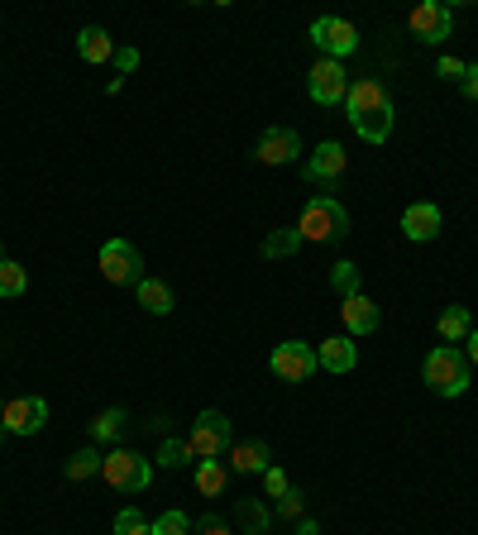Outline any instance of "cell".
<instances>
[{
    "mask_svg": "<svg viewBox=\"0 0 478 535\" xmlns=\"http://www.w3.org/2000/svg\"><path fill=\"white\" fill-rule=\"evenodd\" d=\"M225 488V464L220 459H196V493L216 497Z\"/></svg>",
    "mask_w": 478,
    "mask_h": 535,
    "instance_id": "7402d4cb",
    "label": "cell"
},
{
    "mask_svg": "<svg viewBox=\"0 0 478 535\" xmlns=\"http://www.w3.org/2000/svg\"><path fill=\"white\" fill-rule=\"evenodd\" d=\"M0 258H5V254H0Z\"/></svg>",
    "mask_w": 478,
    "mask_h": 535,
    "instance_id": "f35d334b",
    "label": "cell"
},
{
    "mask_svg": "<svg viewBox=\"0 0 478 535\" xmlns=\"http://www.w3.org/2000/svg\"><path fill=\"white\" fill-rule=\"evenodd\" d=\"M134 297H139V306H144L149 316H168V311H173V287L158 278H144L134 287Z\"/></svg>",
    "mask_w": 478,
    "mask_h": 535,
    "instance_id": "d6986e66",
    "label": "cell"
},
{
    "mask_svg": "<svg viewBox=\"0 0 478 535\" xmlns=\"http://www.w3.org/2000/svg\"><path fill=\"white\" fill-rule=\"evenodd\" d=\"M302 244H306V239L297 235V230H278V235L263 239V258H292Z\"/></svg>",
    "mask_w": 478,
    "mask_h": 535,
    "instance_id": "cb8c5ba5",
    "label": "cell"
},
{
    "mask_svg": "<svg viewBox=\"0 0 478 535\" xmlns=\"http://www.w3.org/2000/svg\"><path fill=\"white\" fill-rule=\"evenodd\" d=\"M149 535H192V516L187 512H163L149 521Z\"/></svg>",
    "mask_w": 478,
    "mask_h": 535,
    "instance_id": "484cf974",
    "label": "cell"
},
{
    "mask_svg": "<svg viewBox=\"0 0 478 535\" xmlns=\"http://www.w3.org/2000/svg\"><path fill=\"white\" fill-rule=\"evenodd\" d=\"M345 115H349V125H354V134H359L364 144H383V139L392 134V120H397V115H392L388 86L373 82V77H364V82L349 86Z\"/></svg>",
    "mask_w": 478,
    "mask_h": 535,
    "instance_id": "6da1fadb",
    "label": "cell"
},
{
    "mask_svg": "<svg viewBox=\"0 0 478 535\" xmlns=\"http://www.w3.org/2000/svg\"><path fill=\"white\" fill-rule=\"evenodd\" d=\"M101 478H106L115 493H144L149 488V459L144 454H134V450H110L106 459H101Z\"/></svg>",
    "mask_w": 478,
    "mask_h": 535,
    "instance_id": "277c9868",
    "label": "cell"
},
{
    "mask_svg": "<svg viewBox=\"0 0 478 535\" xmlns=\"http://www.w3.org/2000/svg\"><path fill=\"white\" fill-rule=\"evenodd\" d=\"M278 512H283V516H297V512H302V493H292V488H287V493L278 497Z\"/></svg>",
    "mask_w": 478,
    "mask_h": 535,
    "instance_id": "836d02e7",
    "label": "cell"
},
{
    "mask_svg": "<svg viewBox=\"0 0 478 535\" xmlns=\"http://www.w3.org/2000/svg\"><path fill=\"white\" fill-rule=\"evenodd\" d=\"M0 426L10 435H39L48 426V402L44 397H15L0 407Z\"/></svg>",
    "mask_w": 478,
    "mask_h": 535,
    "instance_id": "30bf717a",
    "label": "cell"
},
{
    "mask_svg": "<svg viewBox=\"0 0 478 535\" xmlns=\"http://www.w3.org/2000/svg\"><path fill=\"white\" fill-rule=\"evenodd\" d=\"M345 230H349V211L335 196H316L302 211V225H297V235H302L306 244H335Z\"/></svg>",
    "mask_w": 478,
    "mask_h": 535,
    "instance_id": "3957f363",
    "label": "cell"
},
{
    "mask_svg": "<svg viewBox=\"0 0 478 535\" xmlns=\"http://www.w3.org/2000/svg\"><path fill=\"white\" fill-rule=\"evenodd\" d=\"M464 67H469V63H459V58H440V77L459 82V77H464Z\"/></svg>",
    "mask_w": 478,
    "mask_h": 535,
    "instance_id": "e575fe53",
    "label": "cell"
},
{
    "mask_svg": "<svg viewBox=\"0 0 478 535\" xmlns=\"http://www.w3.org/2000/svg\"><path fill=\"white\" fill-rule=\"evenodd\" d=\"M268 464H273L268 440H244V445H235V454H230V469H239V473H263Z\"/></svg>",
    "mask_w": 478,
    "mask_h": 535,
    "instance_id": "ac0fdd59",
    "label": "cell"
},
{
    "mask_svg": "<svg viewBox=\"0 0 478 535\" xmlns=\"http://www.w3.org/2000/svg\"><path fill=\"white\" fill-rule=\"evenodd\" d=\"M263 483H268V497H283L287 488H292V483H287V473L278 469V464H268V469H263Z\"/></svg>",
    "mask_w": 478,
    "mask_h": 535,
    "instance_id": "f546056e",
    "label": "cell"
},
{
    "mask_svg": "<svg viewBox=\"0 0 478 535\" xmlns=\"http://www.w3.org/2000/svg\"><path fill=\"white\" fill-rule=\"evenodd\" d=\"M402 235L412 239V244H431V239L440 235V206H431V201L407 206V211H402Z\"/></svg>",
    "mask_w": 478,
    "mask_h": 535,
    "instance_id": "5bb4252c",
    "label": "cell"
},
{
    "mask_svg": "<svg viewBox=\"0 0 478 535\" xmlns=\"http://www.w3.org/2000/svg\"><path fill=\"white\" fill-rule=\"evenodd\" d=\"M125 421H130V416H125V407H106L101 416H96L91 435H96V440H115V435L125 430Z\"/></svg>",
    "mask_w": 478,
    "mask_h": 535,
    "instance_id": "4316f807",
    "label": "cell"
},
{
    "mask_svg": "<svg viewBox=\"0 0 478 535\" xmlns=\"http://www.w3.org/2000/svg\"><path fill=\"white\" fill-rule=\"evenodd\" d=\"M435 330H440V340H450V344H459V340H469V335H474V325H469V311H464V306H445V311H440V321H435Z\"/></svg>",
    "mask_w": 478,
    "mask_h": 535,
    "instance_id": "ffe728a7",
    "label": "cell"
},
{
    "mask_svg": "<svg viewBox=\"0 0 478 535\" xmlns=\"http://www.w3.org/2000/svg\"><path fill=\"white\" fill-rule=\"evenodd\" d=\"M412 39L416 43H445L450 39V24H455V15H450V5H440V0H421L412 10Z\"/></svg>",
    "mask_w": 478,
    "mask_h": 535,
    "instance_id": "8fae6325",
    "label": "cell"
},
{
    "mask_svg": "<svg viewBox=\"0 0 478 535\" xmlns=\"http://www.w3.org/2000/svg\"><path fill=\"white\" fill-rule=\"evenodd\" d=\"M115 535H149V516L139 512V507H125V512L115 516Z\"/></svg>",
    "mask_w": 478,
    "mask_h": 535,
    "instance_id": "83f0119b",
    "label": "cell"
},
{
    "mask_svg": "<svg viewBox=\"0 0 478 535\" xmlns=\"http://www.w3.org/2000/svg\"><path fill=\"white\" fill-rule=\"evenodd\" d=\"M0 440H5V426H0Z\"/></svg>",
    "mask_w": 478,
    "mask_h": 535,
    "instance_id": "74e56055",
    "label": "cell"
},
{
    "mask_svg": "<svg viewBox=\"0 0 478 535\" xmlns=\"http://www.w3.org/2000/svg\"><path fill=\"white\" fill-rule=\"evenodd\" d=\"M345 163H349V153L345 144H335V139H326V144H316V153L302 163V177L306 182H340L345 177Z\"/></svg>",
    "mask_w": 478,
    "mask_h": 535,
    "instance_id": "4fadbf2b",
    "label": "cell"
},
{
    "mask_svg": "<svg viewBox=\"0 0 478 535\" xmlns=\"http://www.w3.org/2000/svg\"><path fill=\"white\" fill-rule=\"evenodd\" d=\"M330 287H335V292H340V297H359V292H364V273H359V263H335V268H330Z\"/></svg>",
    "mask_w": 478,
    "mask_h": 535,
    "instance_id": "44dd1931",
    "label": "cell"
},
{
    "mask_svg": "<svg viewBox=\"0 0 478 535\" xmlns=\"http://www.w3.org/2000/svg\"><path fill=\"white\" fill-rule=\"evenodd\" d=\"M306 91L316 106H340L349 96V77H345V63L335 58H316V67L306 72Z\"/></svg>",
    "mask_w": 478,
    "mask_h": 535,
    "instance_id": "ba28073f",
    "label": "cell"
},
{
    "mask_svg": "<svg viewBox=\"0 0 478 535\" xmlns=\"http://www.w3.org/2000/svg\"><path fill=\"white\" fill-rule=\"evenodd\" d=\"M297 153H302V134H297V129H287V125H273V129H263L254 158H259L263 168H283V163H292Z\"/></svg>",
    "mask_w": 478,
    "mask_h": 535,
    "instance_id": "7c38bea8",
    "label": "cell"
},
{
    "mask_svg": "<svg viewBox=\"0 0 478 535\" xmlns=\"http://www.w3.org/2000/svg\"><path fill=\"white\" fill-rule=\"evenodd\" d=\"M115 67H120V77H130L134 67H139V53L134 48H115Z\"/></svg>",
    "mask_w": 478,
    "mask_h": 535,
    "instance_id": "d6a6232c",
    "label": "cell"
},
{
    "mask_svg": "<svg viewBox=\"0 0 478 535\" xmlns=\"http://www.w3.org/2000/svg\"><path fill=\"white\" fill-rule=\"evenodd\" d=\"M268 368L283 378V383H306L311 373H316V349L306 340H287L273 349V359H268Z\"/></svg>",
    "mask_w": 478,
    "mask_h": 535,
    "instance_id": "9c48e42d",
    "label": "cell"
},
{
    "mask_svg": "<svg viewBox=\"0 0 478 535\" xmlns=\"http://www.w3.org/2000/svg\"><path fill=\"white\" fill-rule=\"evenodd\" d=\"M77 53L87 58V63H115V43L101 24H87L82 34H77Z\"/></svg>",
    "mask_w": 478,
    "mask_h": 535,
    "instance_id": "e0dca14e",
    "label": "cell"
},
{
    "mask_svg": "<svg viewBox=\"0 0 478 535\" xmlns=\"http://www.w3.org/2000/svg\"><path fill=\"white\" fill-rule=\"evenodd\" d=\"M464 359H469V364H478V330L469 335V354H464Z\"/></svg>",
    "mask_w": 478,
    "mask_h": 535,
    "instance_id": "8d00e7d4",
    "label": "cell"
},
{
    "mask_svg": "<svg viewBox=\"0 0 478 535\" xmlns=\"http://www.w3.org/2000/svg\"><path fill=\"white\" fill-rule=\"evenodd\" d=\"M316 364L326 368V373H354V364H359V349H354V340H349V335H335V340H321V349H316Z\"/></svg>",
    "mask_w": 478,
    "mask_h": 535,
    "instance_id": "9a60e30c",
    "label": "cell"
},
{
    "mask_svg": "<svg viewBox=\"0 0 478 535\" xmlns=\"http://www.w3.org/2000/svg\"><path fill=\"white\" fill-rule=\"evenodd\" d=\"M340 316H345V330H349V335H373V330L383 325L378 306H373L364 292H359V297H349L345 306H340Z\"/></svg>",
    "mask_w": 478,
    "mask_h": 535,
    "instance_id": "2e32d148",
    "label": "cell"
},
{
    "mask_svg": "<svg viewBox=\"0 0 478 535\" xmlns=\"http://www.w3.org/2000/svg\"><path fill=\"white\" fill-rule=\"evenodd\" d=\"M421 378H426V387L440 392V397H464V392H469V359H464V349H455V344L431 349L426 364H421Z\"/></svg>",
    "mask_w": 478,
    "mask_h": 535,
    "instance_id": "7a4b0ae2",
    "label": "cell"
},
{
    "mask_svg": "<svg viewBox=\"0 0 478 535\" xmlns=\"http://www.w3.org/2000/svg\"><path fill=\"white\" fill-rule=\"evenodd\" d=\"M244 516H249V531L263 535V526H268V512H263L259 502H244Z\"/></svg>",
    "mask_w": 478,
    "mask_h": 535,
    "instance_id": "4dcf8cb0",
    "label": "cell"
},
{
    "mask_svg": "<svg viewBox=\"0 0 478 535\" xmlns=\"http://www.w3.org/2000/svg\"><path fill=\"white\" fill-rule=\"evenodd\" d=\"M101 273L115 287H139L144 282V258H139L130 239H106L101 244Z\"/></svg>",
    "mask_w": 478,
    "mask_h": 535,
    "instance_id": "8992f818",
    "label": "cell"
},
{
    "mask_svg": "<svg viewBox=\"0 0 478 535\" xmlns=\"http://www.w3.org/2000/svg\"><path fill=\"white\" fill-rule=\"evenodd\" d=\"M24 287H29L24 263H15V258H0V297H24Z\"/></svg>",
    "mask_w": 478,
    "mask_h": 535,
    "instance_id": "603a6c76",
    "label": "cell"
},
{
    "mask_svg": "<svg viewBox=\"0 0 478 535\" xmlns=\"http://www.w3.org/2000/svg\"><path fill=\"white\" fill-rule=\"evenodd\" d=\"M201 535H235V531H230L220 516H201Z\"/></svg>",
    "mask_w": 478,
    "mask_h": 535,
    "instance_id": "d590c367",
    "label": "cell"
},
{
    "mask_svg": "<svg viewBox=\"0 0 478 535\" xmlns=\"http://www.w3.org/2000/svg\"><path fill=\"white\" fill-rule=\"evenodd\" d=\"M63 473L72 478V483H87L91 473H101V454H96V450H77L72 459H67Z\"/></svg>",
    "mask_w": 478,
    "mask_h": 535,
    "instance_id": "d4e9b609",
    "label": "cell"
},
{
    "mask_svg": "<svg viewBox=\"0 0 478 535\" xmlns=\"http://www.w3.org/2000/svg\"><path fill=\"white\" fill-rule=\"evenodd\" d=\"M459 91H464L469 101H478V63L464 67V77H459Z\"/></svg>",
    "mask_w": 478,
    "mask_h": 535,
    "instance_id": "1f68e13d",
    "label": "cell"
},
{
    "mask_svg": "<svg viewBox=\"0 0 478 535\" xmlns=\"http://www.w3.org/2000/svg\"><path fill=\"white\" fill-rule=\"evenodd\" d=\"M311 43H316L326 58L345 63L349 53L359 48V29L349 20H340V15H316V20H311Z\"/></svg>",
    "mask_w": 478,
    "mask_h": 535,
    "instance_id": "52a82bcc",
    "label": "cell"
},
{
    "mask_svg": "<svg viewBox=\"0 0 478 535\" xmlns=\"http://www.w3.org/2000/svg\"><path fill=\"white\" fill-rule=\"evenodd\" d=\"M163 469H182L187 459H192V450H187V440H173V435H163Z\"/></svg>",
    "mask_w": 478,
    "mask_h": 535,
    "instance_id": "f1b7e54d",
    "label": "cell"
},
{
    "mask_svg": "<svg viewBox=\"0 0 478 535\" xmlns=\"http://www.w3.org/2000/svg\"><path fill=\"white\" fill-rule=\"evenodd\" d=\"M230 440H235L230 416L225 411H201L192 435H187V450H192V459H216V454L230 450Z\"/></svg>",
    "mask_w": 478,
    "mask_h": 535,
    "instance_id": "5b68a950",
    "label": "cell"
}]
</instances>
